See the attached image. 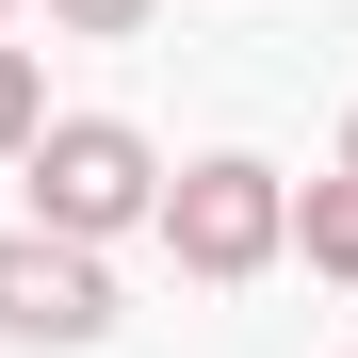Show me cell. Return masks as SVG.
<instances>
[{
	"instance_id": "1",
	"label": "cell",
	"mask_w": 358,
	"mask_h": 358,
	"mask_svg": "<svg viewBox=\"0 0 358 358\" xmlns=\"http://www.w3.org/2000/svg\"><path fill=\"white\" fill-rule=\"evenodd\" d=\"M163 245H179V277H261V261L293 245V179L245 163V147L179 163V179H163Z\"/></svg>"
},
{
	"instance_id": "2",
	"label": "cell",
	"mask_w": 358,
	"mask_h": 358,
	"mask_svg": "<svg viewBox=\"0 0 358 358\" xmlns=\"http://www.w3.org/2000/svg\"><path fill=\"white\" fill-rule=\"evenodd\" d=\"M163 212V163L147 131H114V114H66V131H33V228H66V245H114V228Z\"/></svg>"
},
{
	"instance_id": "3",
	"label": "cell",
	"mask_w": 358,
	"mask_h": 358,
	"mask_svg": "<svg viewBox=\"0 0 358 358\" xmlns=\"http://www.w3.org/2000/svg\"><path fill=\"white\" fill-rule=\"evenodd\" d=\"M0 326H17V342H98V326H114L98 245H66V228H0Z\"/></svg>"
},
{
	"instance_id": "4",
	"label": "cell",
	"mask_w": 358,
	"mask_h": 358,
	"mask_svg": "<svg viewBox=\"0 0 358 358\" xmlns=\"http://www.w3.org/2000/svg\"><path fill=\"white\" fill-rule=\"evenodd\" d=\"M293 245H310V277H342V293H358V163L293 196Z\"/></svg>"
},
{
	"instance_id": "5",
	"label": "cell",
	"mask_w": 358,
	"mask_h": 358,
	"mask_svg": "<svg viewBox=\"0 0 358 358\" xmlns=\"http://www.w3.org/2000/svg\"><path fill=\"white\" fill-rule=\"evenodd\" d=\"M33 131H49V82H33V49H0V163H33Z\"/></svg>"
},
{
	"instance_id": "6",
	"label": "cell",
	"mask_w": 358,
	"mask_h": 358,
	"mask_svg": "<svg viewBox=\"0 0 358 358\" xmlns=\"http://www.w3.org/2000/svg\"><path fill=\"white\" fill-rule=\"evenodd\" d=\"M66 33H147V0H49Z\"/></svg>"
},
{
	"instance_id": "7",
	"label": "cell",
	"mask_w": 358,
	"mask_h": 358,
	"mask_svg": "<svg viewBox=\"0 0 358 358\" xmlns=\"http://www.w3.org/2000/svg\"><path fill=\"white\" fill-rule=\"evenodd\" d=\"M342 163H358V131H342Z\"/></svg>"
}]
</instances>
